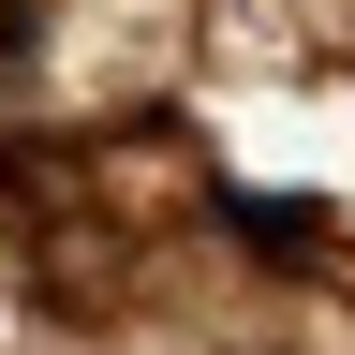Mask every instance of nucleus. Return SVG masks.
Here are the masks:
<instances>
[{
  "instance_id": "1",
  "label": "nucleus",
  "mask_w": 355,
  "mask_h": 355,
  "mask_svg": "<svg viewBox=\"0 0 355 355\" xmlns=\"http://www.w3.org/2000/svg\"><path fill=\"white\" fill-rule=\"evenodd\" d=\"M30 30H44V0H0V60H15V44H30Z\"/></svg>"
}]
</instances>
